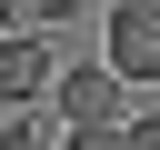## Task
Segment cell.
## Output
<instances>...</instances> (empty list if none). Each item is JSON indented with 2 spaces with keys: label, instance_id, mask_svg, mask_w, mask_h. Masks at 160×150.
<instances>
[{
  "label": "cell",
  "instance_id": "1",
  "mask_svg": "<svg viewBox=\"0 0 160 150\" xmlns=\"http://www.w3.org/2000/svg\"><path fill=\"white\" fill-rule=\"evenodd\" d=\"M120 70L110 60H90V70H60L50 80V110H60V140L70 150H90V140H120Z\"/></svg>",
  "mask_w": 160,
  "mask_h": 150
},
{
  "label": "cell",
  "instance_id": "2",
  "mask_svg": "<svg viewBox=\"0 0 160 150\" xmlns=\"http://www.w3.org/2000/svg\"><path fill=\"white\" fill-rule=\"evenodd\" d=\"M50 80H60L50 70V40L40 30H0V100L30 110V100H50Z\"/></svg>",
  "mask_w": 160,
  "mask_h": 150
},
{
  "label": "cell",
  "instance_id": "3",
  "mask_svg": "<svg viewBox=\"0 0 160 150\" xmlns=\"http://www.w3.org/2000/svg\"><path fill=\"white\" fill-rule=\"evenodd\" d=\"M100 60H110L120 80H160V20L120 0V10H110V50H100Z\"/></svg>",
  "mask_w": 160,
  "mask_h": 150
},
{
  "label": "cell",
  "instance_id": "4",
  "mask_svg": "<svg viewBox=\"0 0 160 150\" xmlns=\"http://www.w3.org/2000/svg\"><path fill=\"white\" fill-rule=\"evenodd\" d=\"M120 140H130V150H160V110H130V120H120Z\"/></svg>",
  "mask_w": 160,
  "mask_h": 150
},
{
  "label": "cell",
  "instance_id": "5",
  "mask_svg": "<svg viewBox=\"0 0 160 150\" xmlns=\"http://www.w3.org/2000/svg\"><path fill=\"white\" fill-rule=\"evenodd\" d=\"M80 0H20V20H70Z\"/></svg>",
  "mask_w": 160,
  "mask_h": 150
},
{
  "label": "cell",
  "instance_id": "6",
  "mask_svg": "<svg viewBox=\"0 0 160 150\" xmlns=\"http://www.w3.org/2000/svg\"><path fill=\"white\" fill-rule=\"evenodd\" d=\"M0 30H20V0H0Z\"/></svg>",
  "mask_w": 160,
  "mask_h": 150
},
{
  "label": "cell",
  "instance_id": "7",
  "mask_svg": "<svg viewBox=\"0 0 160 150\" xmlns=\"http://www.w3.org/2000/svg\"><path fill=\"white\" fill-rule=\"evenodd\" d=\"M130 10H150V20H160V0H130Z\"/></svg>",
  "mask_w": 160,
  "mask_h": 150
}]
</instances>
